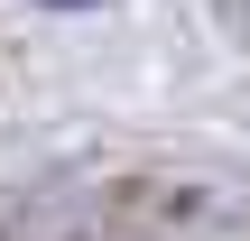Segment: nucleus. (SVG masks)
Masks as SVG:
<instances>
[{
  "mask_svg": "<svg viewBox=\"0 0 250 241\" xmlns=\"http://www.w3.org/2000/svg\"><path fill=\"white\" fill-rule=\"evenodd\" d=\"M56 9H93V0H56Z\"/></svg>",
  "mask_w": 250,
  "mask_h": 241,
  "instance_id": "nucleus-2",
  "label": "nucleus"
},
{
  "mask_svg": "<svg viewBox=\"0 0 250 241\" xmlns=\"http://www.w3.org/2000/svg\"><path fill=\"white\" fill-rule=\"evenodd\" d=\"M0 241H121V232H111L102 195H74V186H56V195H28V204H9V214H0Z\"/></svg>",
  "mask_w": 250,
  "mask_h": 241,
  "instance_id": "nucleus-1",
  "label": "nucleus"
}]
</instances>
